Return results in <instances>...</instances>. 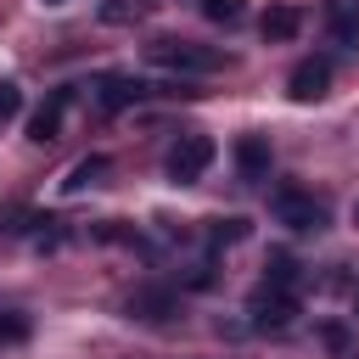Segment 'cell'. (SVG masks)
Wrapping results in <instances>:
<instances>
[{"label":"cell","instance_id":"6da1fadb","mask_svg":"<svg viewBox=\"0 0 359 359\" xmlns=\"http://www.w3.org/2000/svg\"><path fill=\"white\" fill-rule=\"evenodd\" d=\"M146 62L174 73V79H202V73H219L224 67V50L213 45H196V39H174V34H157L146 45Z\"/></svg>","mask_w":359,"mask_h":359},{"label":"cell","instance_id":"7a4b0ae2","mask_svg":"<svg viewBox=\"0 0 359 359\" xmlns=\"http://www.w3.org/2000/svg\"><path fill=\"white\" fill-rule=\"evenodd\" d=\"M269 213H275L286 230H320V224H325V202H320L314 191H303V185H275Z\"/></svg>","mask_w":359,"mask_h":359},{"label":"cell","instance_id":"3957f363","mask_svg":"<svg viewBox=\"0 0 359 359\" xmlns=\"http://www.w3.org/2000/svg\"><path fill=\"white\" fill-rule=\"evenodd\" d=\"M208 163H213V140H208V135H185V140L168 151V180H174V185H196V180L208 174Z\"/></svg>","mask_w":359,"mask_h":359},{"label":"cell","instance_id":"277c9868","mask_svg":"<svg viewBox=\"0 0 359 359\" xmlns=\"http://www.w3.org/2000/svg\"><path fill=\"white\" fill-rule=\"evenodd\" d=\"M146 95H151V84H146V79H129V73H112V79L95 84V107H101V112H123V107H135V101H146Z\"/></svg>","mask_w":359,"mask_h":359},{"label":"cell","instance_id":"5b68a950","mask_svg":"<svg viewBox=\"0 0 359 359\" xmlns=\"http://www.w3.org/2000/svg\"><path fill=\"white\" fill-rule=\"evenodd\" d=\"M325 84H331V62H325V56H303V62L292 67V79H286V90H292L297 101H320Z\"/></svg>","mask_w":359,"mask_h":359},{"label":"cell","instance_id":"8992f818","mask_svg":"<svg viewBox=\"0 0 359 359\" xmlns=\"http://www.w3.org/2000/svg\"><path fill=\"white\" fill-rule=\"evenodd\" d=\"M325 28L337 45H359V0H325Z\"/></svg>","mask_w":359,"mask_h":359},{"label":"cell","instance_id":"52a82bcc","mask_svg":"<svg viewBox=\"0 0 359 359\" xmlns=\"http://www.w3.org/2000/svg\"><path fill=\"white\" fill-rule=\"evenodd\" d=\"M62 112H67V90H56V95L28 118V140H39V146H45V140H56V135H62Z\"/></svg>","mask_w":359,"mask_h":359},{"label":"cell","instance_id":"ba28073f","mask_svg":"<svg viewBox=\"0 0 359 359\" xmlns=\"http://www.w3.org/2000/svg\"><path fill=\"white\" fill-rule=\"evenodd\" d=\"M236 168H241V180H264L269 174V140L264 135H241L236 140Z\"/></svg>","mask_w":359,"mask_h":359},{"label":"cell","instance_id":"9c48e42d","mask_svg":"<svg viewBox=\"0 0 359 359\" xmlns=\"http://www.w3.org/2000/svg\"><path fill=\"white\" fill-rule=\"evenodd\" d=\"M258 28H264V39H269V45H286V39H297V28H303V11H297V6H269Z\"/></svg>","mask_w":359,"mask_h":359},{"label":"cell","instance_id":"30bf717a","mask_svg":"<svg viewBox=\"0 0 359 359\" xmlns=\"http://www.w3.org/2000/svg\"><path fill=\"white\" fill-rule=\"evenodd\" d=\"M252 314H258V325H286V320L297 314V303H292V292H275V286H269V292L252 303Z\"/></svg>","mask_w":359,"mask_h":359},{"label":"cell","instance_id":"8fae6325","mask_svg":"<svg viewBox=\"0 0 359 359\" xmlns=\"http://www.w3.org/2000/svg\"><path fill=\"white\" fill-rule=\"evenodd\" d=\"M129 314H140V320H168V314H174V292H163V286L135 292V297H129Z\"/></svg>","mask_w":359,"mask_h":359},{"label":"cell","instance_id":"7c38bea8","mask_svg":"<svg viewBox=\"0 0 359 359\" xmlns=\"http://www.w3.org/2000/svg\"><path fill=\"white\" fill-rule=\"evenodd\" d=\"M101 174H107V157H84V163H73V174L62 180V191H67V196H79V191H84V185H95Z\"/></svg>","mask_w":359,"mask_h":359},{"label":"cell","instance_id":"4fadbf2b","mask_svg":"<svg viewBox=\"0 0 359 359\" xmlns=\"http://www.w3.org/2000/svg\"><path fill=\"white\" fill-rule=\"evenodd\" d=\"M264 269H269V286H275V292H292V286H297V264H292V252H269Z\"/></svg>","mask_w":359,"mask_h":359},{"label":"cell","instance_id":"5bb4252c","mask_svg":"<svg viewBox=\"0 0 359 359\" xmlns=\"http://www.w3.org/2000/svg\"><path fill=\"white\" fill-rule=\"evenodd\" d=\"M202 11H208L213 22H241V17H247V0H202Z\"/></svg>","mask_w":359,"mask_h":359},{"label":"cell","instance_id":"9a60e30c","mask_svg":"<svg viewBox=\"0 0 359 359\" xmlns=\"http://www.w3.org/2000/svg\"><path fill=\"white\" fill-rule=\"evenodd\" d=\"M17 112H22V90H17L11 79H0V123H11Z\"/></svg>","mask_w":359,"mask_h":359},{"label":"cell","instance_id":"2e32d148","mask_svg":"<svg viewBox=\"0 0 359 359\" xmlns=\"http://www.w3.org/2000/svg\"><path fill=\"white\" fill-rule=\"evenodd\" d=\"M247 236V219H219L213 224V241H241Z\"/></svg>","mask_w":359,"mask_h":359},{"label":"cell","instance_id":"e0dca14e","mask_svg":"<svg viewBox=\"0 0 359 359\" xmlns=\"http://www.w3.org/2000/svg\"><path fill=\"white\" fill-rule=\"evenodd\" d=\"M107 17H112V22H123V17H140V0H112V6H107Z\"/></svg>","mask_w":359,"mask_h":359},{"label":"cell","instance_id":"ac0fdd59","mask_svg":"<svg viewBox=\"0 0 359 359\" xmlns=\"http://www.w3.org/2000/svg\"><path fill=\"white\" fill-rule=\"evenodd\" d=\"M353 314H359V303H353Z\"/></svg>","mask_w":359,"mask_h":359},{"label":"cell","instance_id":"d6986e66","mask_svg":"<svg viewBox=\"0 0 359 359\" xmlns=\"http://www.w3.org/2000/svg\"><path fill=\"white\" fill-rule=\"evenodd\" d=\"M50 6H56V0H50Z\"/></svg>","mask_w":359,"mask_h":359},{"label":"cell","instance_id":"ffe728a7","mask_svg":"<svg viewBox=\"0 0 359 359\" xmlns=\"http://www.w3.org/2000/svg\"><path fill=\"white\" fill-rule=\"evenodd\" d=\"M353 213H359V208H353Z\"/></svg>","mask_w":359,"mask_h":359}]
</instances>
